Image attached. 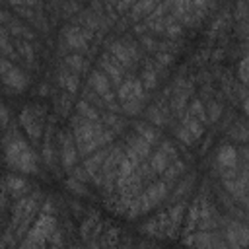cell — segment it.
Instances as JSON below:
<instances>
[{"mask_svg":"<svg viewBox=\"0 0 249 249\" xmlns=\"http://www.w3.org/2000/svg\"><path fill=\"white\" fill-rule=\"evenodd\" d=\"M158 2H160V0H136V2L132 4V12H130L132 19H138V18H144L146 14H150V12L156 8Z\"/></svg>","mask_w":249,"mask_h":249,"instance_id":"obj_21","label":"cell"},{"mask_svg":"<svg viewBox=\"0 0 249 249\" xmlns=\"http://www.w3.org/2000/svg\"><path fill=\"white\" fill-rule=\"evenodd\" d=\"M156 72H152V70H144V74H142V86H146V88H154L156 86Z\"/></svg>","mask_w":249,"mask_h":249,"instance_id":"obj_32","label":"cell"},{"mask_svg":"<svg viewBox=\"0 0 249 249\" xmlns=\"http://www.w3.org/2000/svg\"><path fill=\"white\" fill-rule=\"evenodd\" d=\"M107 154H109V148H99L93 154H88V158L84 161V171L88 173V177H93L99 171V167H101L103 160L107 158Z\"/></svg>","mask_w":249,"mask_h":249,"instance_id":"obj_16","label":"cell"},{"mask_svg":"<svg viewBox=\"0 0 249 249\" xmlns=\"http://www.w3.org/2000/svg\"><path fill=\"white\" fill-rule=\"evenodd\" d=\"M109 2H113V4H117V0H109Z\"/></svg>","mask_w":249,"mask_h":249,"instance_id":"obj_37","label":"cell"},{"mask_svg":"<svg viewBox=\"0 0 249 249\" xmlns=\"http://www.w3.org/2000/svg\"><path fill=\"white\" fill-rule=\"evenodd\" d=\"M66 64H68V68H72L74 72H82V70L86 68V60H84L80 54H70V56L66 58Z\"/></svg>","mask_w":249,"mask_h":249,"instance_id":"obj_28","label":"cell"},{"mask_svg":"<svg viewBox=\"0 0 249 249\" xmlns=\"http://www.w3.org/2000/svg\"><path fill=\"white\" fill-rule=\"evenodd\" d=\"M18 4H25V6H33V4H37V0H18Z\"/></svg>","mask_w":249,"mask_h":249,"instance_id":"obj_36","label":"cell"},{"mask_svg":"<svg viewBox=\"0 0 249 249\" xmlns=\"http://www.w3.org/2000/svg\"><path fill=\"white\" fill-rule=\"evenodd\" d=\"M206 2H208V0H193V6H195V8H202Z\"/></svg>","mask_w":249,"mask_h":249,"instance_id":"obj_35","label":"cell"},{"mask_svg":"<svg viewBox=\"0 0 249 249\" xmlns=\"http://www.w3.org/2000/svg\"><path fill=\"white\" fill-rule=\"evenodd\" d=\"M136 130H138V136H142L146 142H154L156 140V130H152L150 126H146V124H140V126H136Z\"/></svg>","mask_w":249,"mask_h":249,"instance_id":"obj_31","label":"cell"},{"mask_svg":"<svg viewBox=\"0 0 249 249\" xmlns=\"http://www.w3.org/2000/svg\"><path fill=\"white\" fill-rule=\"evenodd\" d=\"M72 136H74L78 154L80 156H88V154L99 150L101 146H105L107 142H111L113 132L103 130L99 121H91V119H86V117L78 115L74 119Z\"/></svg>","mask_w":249,"mask_h":249,"instance_id":"obj_1","label":"cell"},{"mask_svg":"<svg viewBox=\"0 0 249 249\" xmlns=\"http://www.w3.org/2000/svg\"><path fill=\"white\" fill-rule=\"evenodd\" d=\"M56 231V222L51 214L43 212L37 216V220L29 226L25 231V239L21 241V247H45L51 243V237Z\"/></svg>","mask_w":249,"mask_h":249,"instance_id":"obj_4","label":"cell"},{"mask_svg":"<svg viewBox=\"0 0 249 249\" xmlns=\"http://www.w3.org/2000/svg\"><path fill=\"white\" fill-rule=\"evenodd\" d=\"M163 173H165V181H163V183H173V181L183 173V163L177 161V160H173V165L169 163V165L163 169Z\"/></svg>","mask_w":249,"mask_h":249,"instance_id":"obj_24","label":"cell"},{"mask_svg":"<svg viewBox=\"0 0 249 249\" xmlns=\"http://www.w3.org/2000/svg\"><path fill=\"white\" fill-rule=\"evenodd\" d=\"M167 195V183L160 181V183H154L150 185L142 195H138L134 198V202L130 204V216H138V214H144L152 208H156Z\"/></svg>","mask_w":249,"mask_h":249,"instance_id":"obj_6","label":"cell"},{"mask_svg":"<svg viewBox=\"0 0 249 249\" xmlns=\"http://www.w3.org/2000/svg\"><path fill=\"white\" fill-rule=\"evenodd\" d=\"M89 86H91L93 91H95L97 95H101L105 101H113V99H115V95H113V91H111V82H109V78H107L103 72L93 70L91 76H89Z\"/></svg>","mask_w":249,"mask_h":249,"instance_id":"obj_13","label":"cell"},{"mask_svg":"<svg viewBox=\"0 0 249 249\" xmlns=\"http://www.w3.org/2000/svg\"><path fill=\"white\" fill-rule=\"evenodd\" d=\"M99 222H97V218H89V220H86L84 222V226H82V237H88V235H97L99 233Z\"/></svg>","mask_w":249,"mask_h":249,"instance_id":"obj_26","label":"cell"},{"mask_svg":"<svg viewBox=\"0 0 249 249\" xmlns=\"http://www.w3.org/2000/svg\"><path fill=\"white\" fill-rule=\"evenodd\" d=\"M64 37H66L68 47L78 49V51H84L88 47V37L89 35L84 29H80V27H68L66 33H64Z\"/></svg>","mask_w":249,"mask_h":249,"instance_id":"obj_17","label":"cell"},{"mask_svg":"<svg viewBox=\"0 0 249 249\" xmlns=\"http://www.w3.org/2000/svg\"><path fill=\"white\" fill-rule=\"evenodd\" d=\"M226 237H228V243H230V245H233V247H243V245L247 243V228H245L243 224H235V222H233V224L228 228Z\"/></svg>","mask_w":249,"mask_h":249,"instance_id":"obj_20","label":"cell"},{"mask_svg":"<svg viewBox=\"0 0 249 249\" xmlns=\"http://www.w3.org/2000/svg\"><path fill=\"white\" fill-rule=\"evenodd\" d=\"M6 187H8V191H10L14 196H19V195H23V193L27 191V181L21 179V177H16V175H8Z\"/></svg>","mask_w":249,"mask_h":249,"instance_id":"obj_22","label":"cell"},{"mask_svg":"<svg viewBox=\"0 0 249 249\" xmlns=\"http://www.w3.org/2000/svg\"><path fill=\"white\" fill-rule=\"evenodd\" d=\"M0 51H2L4 54H8V56H16V51L12 49V45H10V41H8L6 33H4V29H0Z\"/></svg>","mask_w":249,"mask_h":249,"instance_id":"obj_29","label":"cell"},{"mask_svg":"<svg viewBox=\"0 0 249 249\" xmlns=\"http://www.w3.org/2000/svg\"><path fill=\"white\" fill-rule=\"evenodd\" d=\"M198 220H200V202H196L191 212H189V218H187V233H191L193 230L198 228Z\"/></svg>","mask_w":249,"mask_h":249,"instance_id":"obj_25","label":"cell"},{"mask_svg":"<svg viewBox=\"0 0 249 249\" xmlns=\"http://www.w3.org/2000/svg\"><path fill=\"white\" fill-rule=\"evenodd\" d=\"M37 214V195H29L23 196L16 202L14 212H12V222H10V230L8 233L16 228V231L19 235H25V231L29 230V226L33 224V216Z\"/></svg>","mask_w":249,"mask_h":249,"instance_id":"obj_5","label":"cell"},{"mask_svg":"<svg viewBox=\"0 0 249 249\" xmlns=\"http://www.w3.org/2000/svg\"><path fill=\"white\" fill-rule=\"evenodd\" d=\"M19 123L23 124V128H25L27 136H29L33 142H37V140L41 138V130H43V117H41V113H39L35 107L27 105V107L21 111V115H19Z\"/></svg>","mask_w":249,"mask_h":249,"instance_id":"obj_7","label":"cell"},{"mask_svg":"<svg viewBox=\"0 0 249 249\" xmlns=\"http://www.w3.org/2000/svg\"><path fill=\"white\" fill-rule=\"evenodd\" d=\"M185 117H191V119H196V121L204 123V121H206V113H204L202 103H200L198 99H195V101L189 105V109H187V115H185Z\"/></svg>","mask_w":249,"mask_h":249,"instance_id":"obj_23","label":"cell"},{"mask_svg":"<svg viewBox=\"0 0 249 249\" xmlns=\"http://www.w3.org/2000/svg\"><path fill=\"white\" fill-rule=\"evenodd\" d=\"M101 70L107 78H111V82L121 84L123 78V64L115 58V56H103L101 58Z\"/></svg>","mask_w":249,"mask_h":249,"instance_id":"obj_15","label":"cell"},{"mask_svg":"<svg viewBox=\"0 0 249 249\" xmlns=\"http://www.w3.org/2000/svg\"><path fill=\"white\" fill-rule=\"evenodd\" d=\"M0 78L6 86H10L14 89H25L27 88L25 74L18 66H14L8 58H0Z\"/></svg>","mask_w":249,"mask_h":249,"instance_id":"obj_8","label":"cell"},{"mask_svg":"<svg viewBox=\"0 0 249 249\" xmlns=\"http://www.w3.org/2000/svg\"><path fill=\"white\" fill-rule=\"evenodd\" d=\"M218 165L222 167V179L235 177L237 167V150L233 146H222L218 152Z\"/></svg>","mask_w":249,"mask_h":249,"instance_id":"obj_9","label":"cell"},{"mask_svg":"<svg viewBox=\"0 0 249 249\" xmlns=\"http://www.w3.org/2000/svg\"><path fill=\"white\" fill-rule=\"evenodd\" d=\"M60 160H62V165L68 169L74 167L78 161V148H76L72 132H64L60 138Z\"/></svg>","mask_w":249,"mask_h":249,"instance_id":"obj_12","label":"cell"},{"mask_svg":"<svg viewBox=\"0 0 249 249\" xmlns=\"http://www.w3.org/2000/svg\"><path fill=\"white\" fill-rule=\"evenodd\" d=\"M239 78H241L243 84L247 82V58H243L241 64H239Z\"/></svg>","mask_w":249,"mask_h":249,"instance_id":"obj_34","label":"cell"},{"mask_svg":"<svg viewBox=\"0 0 249 249\" xmlns=\"http://www.w3.org/2000/svg\"><path fill=\"white\" fill-rule=\"evenodd\" d=\"M60 84L72 93V91H76L78 89V78H76V74H70V76H62L60 78Z\"/></svg>","mask_w":249,"mask_h":249,"instance_id":"obj_30","label":"cell"},{"mask_svg":"<svg viewBox=\"0 0 249 249\" xmlns=\"http://www.w3.org/2000/svg\"><path fill=\"white\" fill-rule=\"evenodd\" d=\"M18 51L21 53V56H23L25 60H33V51H31V47H29L25 41H19V47H18Z\"/></svg>","mask_w":249,"mask_h":249,"instance_id":"obj_33","label":"cell"},{"mask_svg":"<svg viewBox=\"0 0 249 249\" xmlns=\"http://www.w3.org/2000/svg\"><path fill=\"white\" fill-rule=\"evenodd\" d=\"M6 161H8L10 167L19 169V171H27V173L37 171V156L33 154L29 144L25 140H21L19 136H14V138L8 140V144H6Z\"/></svg>","mask_w":249,"mask_h":249,"instance_id":"obj_2","label":"cell"},{"mask_svg":"<svg viewBox=\"0 0 249 249\" xmlns=\"http://www.w3.org/2000/svg\"><path fill=\"white\" fill-rule=\"evenodd\" d=\"M175 160V150L169 146V142H163L161 148L152 156V169L156 173H163V169Z\"/></svg>","mask_w":249,"mask_h":249,"instance_id":"obj_14","label":"cell"},{"mask_svg":"<svg viewBox=\"0 0 249 249\" xmlns=\"http://www.w3.org/2000/svg\"><path fill=\"white\" fill-rule=\"evenodd\" d=\"M183 212H185V206L177 204V206L169 208L167 212L160 214L158 218L150 220L144 226V231L152 233V235H160V237H171V235L177 233V230L183 222Z\"/></svg>","mask_w":249,"mask_h":249,"instance_id":"obj_3","label":"cell"},{"mask_svg":"<svg viewBox=\"0 0 249 249\" xmlns=\"http://www.w3.org/2000/svg\"><path fill=\"white\" fill-rule=\"evenodd\" d=\"M204 132V123L196 121V119H191V117H183V124L181 128L177 130V136L179 140L187 142V144H193L195 140H198Z\"/></svg>","mask_w":249,"mask_h":249,"instance_id":"obj_11","label":"cell"},{"mask_svg":"<svg viewBox=\"0 0 249 249\" xmlns=\"http://www.w3.org/2000/svg\"><path fill=\"white\" fill-rule=\"evenodd\" d=\"M121 103L126 101H142L144 99V86L140 80H124L119 84V93H117Z\"/></svg>","mask_w":249,"mask_h":249,"instance_id":"obj_10","label":"cell"},{"mask_svg":"<svg viewBox=\"0 0 249 249\" xmlns=\"http://www.w3.org/2000/svg\"><path fill=\"white\" fill-rule=\"evenodd\" d=\"M148 152H150V142H146L142 136H136V138L128 144V148H126V154H124V156H128V158H134V160L142 161V160L148 156Z\"/></svg>","mask_w":249,"mask_h":249,"instance_id":"obj_19","label":"cell"},{"mask_svg":"<svg viewBox=\"0 0 249 249\" xmlns=\"http://www.w3.org/2000/svg\"><path fill=\"white\" fill-rule=\"evenodd\" d=\"M78 115H82V117H86V119H91V121H99L97 111H95L88 101H80V103H78Z\"/></svg>","mask_w":249,"mask_h":249,"instance_id":"obj_27","label":"cell"},{"mask_svg":"<svg viewBox=\"0 0 249 249\" xmlns=\"http://www.w3.org/2000/svg\"><path fill=\"white\" fill-rule=\"evenodd\" d=\"M111 54L123 64V66H126V64H130L134 58H136V53H134V49L130 47V45H124V43H121V41H117V43H113V47H111Z\"/></svg>","mask_w":249,"mask_h":249,"instance_id":"obj_18","label":"cell"}]
</instances>
